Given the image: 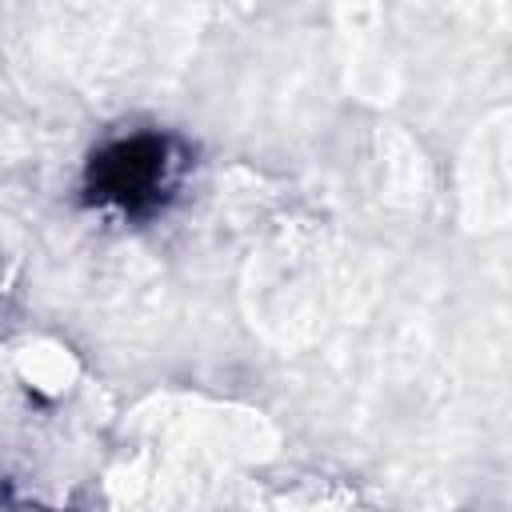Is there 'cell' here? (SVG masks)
Returning <instances> with one entry per match:
<instances>
[{"mask_svg": "<svg viewBox=\"0 0 512 512\" xmlns=\"http://www.w3.org/2000/svg\"><path fill=\"white\" fill-rule=\"evenodd\" d=\"M164 168H168V160H164V140L160 136L124 140L100 160L104 196L132 204V200L148 196L152 188H164Z\"/></svg>", "mask_w": 512, "mask_h": 512, "instance_id": "cell-1", "label": "cell"}]
</instances>
